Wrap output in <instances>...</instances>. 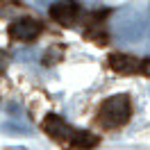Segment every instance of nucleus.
Here are the masks:
<instances>
[{"label": "nucleus", "mask_w": 150, "mask_h": 150, "mask_svg": "<svg viewBox=\"0 0 150 150\" xmlns=\"http://www.w3.org/2000/svg\"><path fill=\"white\" fill-rule=\"evenodd\" d=\"M107 64L112 66L116 73H123V75H132V73H139L141 71V59H137L132 55H123V52L109 55Z\"/></svg>", "instance_id": "nucleus-5"}, {"label": "nucleus", "mask_w": 150, "mask_h": 150, "mask_svg": "<svg viewBox=\"0 0 150 150\" xmlns=\"http://www.w3.org/2000/svg\"><path fill=\"white\" fill-rule=\"evenodd\" d=\"M141 73H146L150 77V59H146V62H141Z\"/></svg>", "instance_id": "nucleus-9"}, {"label": "nucleus", "mask_w": 150, "mask_h": 150, "mask_svg": "<svg viewBox=\"0 0 150 150\" xmlns=\"http://www.w3.org/2000/svg\"><path fill=\"white\" fill-rule=\"evenodd\" d=\"M9 34H11V39H16V41H34V39L41 34V23H39L37 18H30V16L18 18L9 25Z\"/></svg>", "instance_id": "nucleus-3"}, {"label": "nucleus", "mask_w": 150, "mask_h": 150, "mask_svg": "<svg viewBox=\"0 0 150 150\" xmlns=\"http://www.w3.org/2000/svg\"><path fill=\"white\" fill-rule=\"evenodd\" d=\"M141 32H143V23L139 18H132L116 25V37H121L123 41H137L141 37Z\"/></svg>", "instance_id": "nucleus-6"}, {"label": "nucleus", "mask_w": 150, "mask_h": 150, "mask_svg": "<svg viewBox=\"0 0 150 150\" xmlns=\"http://www.w3.org/2000/svg\"><path fill=\"white\" fill-rule=\"evenodd\" d=\"M68 141L73 143L75 148H82V150H89V148H93V146H98V137H96L93 132L77 130V127H73V134H71Z\"/></svg>", "instance_id": "nucleus-7"}, {"label": "nucleus", "mask_w": 150, "mask_h": 150, "mask_svg": "<svg viewBox=\"0 0 150 150\" xmlns=\"http://www.w3.org/2000/svg\"><path fill=\"white\" fill-rule=\"evenodd\" d=\"M130 114H132V103H130V96L127 93H116L109 96L100 109H98V121L103 123L105 127H121L130 121Z\"/></svg>", "instance_id": "nucleus-1"}, {"label": "nucleus", "mask_w": 150, "mask_h": 150, "mask_svg": "<svg viewBox=\"0 0 150 150\" xmlns=\"http://www.w3.org/2000/svg\"><path fill=\"white\" fill-rule=\"evenodd\" d=\"M43 130H46L48 137H52L57 141H68L71 134H73V125H68L57 114H48L46 118H43Z\"/></svg>", "instance_id": "nucleus-4"}, {"label": "nucleus", "mask_w": 150, "mask_h": 150, "mask_svg": "<svg viewBox=\"0 0 150 150\" xmlns=\"http://www.w3.org/2000/svg\"><path fill=\"white\" fill-rule=\"evenodd\" d=\"M80 5L75 0H57L55 5L50 7V16L55 23L64 25V28H71L75 21L80 18Z\"/></svg>", "instance_id": "nucleus-2"}, {"label": "nucleus", "mask_w": 150, "mask_h": 150, "mask_svg": "<svg viewBox=\"0 0 150 150\" xmlns=\"http://www.w3.org/2000/svg\"><path fill=\"white\" fill-rule=\"evenodd\" d=\"M5 66H7V59H5V55H0V71H2Z\"/></svg>", "instance_id": "nucleus-10"}, {"label": "nucleus", "mask_w": 150, "mask_h": 150, "mask_svg": "<svg viewBox=\"0 0 150 150\" xmlns=\"http://www.w3.org/2000/svg\"><path fill=\"white\" fill-rule=\"evenodd\" d=\"M0 132H7V134H30V127H25V125H21V123L16 121H9V123H2L0 125Z\"/></svg>", "instance_id": "nucleus-8"}]
</instances>
